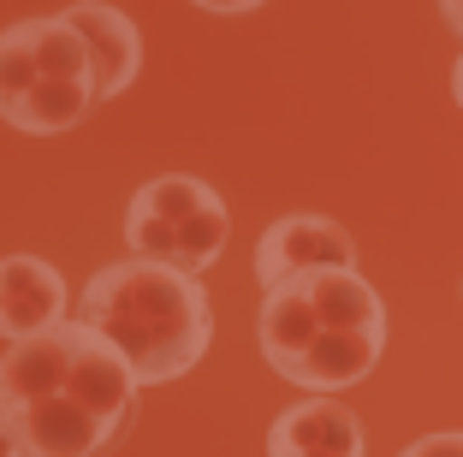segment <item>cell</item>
I'll list each match as a JSON object with an SVG mask.
<instances>
[{
    "label": "cell",
    "instance_id": "6da1fadb",
    "mask_svg": "<svg viewBox=\"0 0 463 457\" xmlns=\"http://www.w3.org/2000/svg\"><path fill=\"white\" fill-rule=\"evenodd\" d=\"M0 410L24 457H101L125 440L137 380L90 321L66 315L0 357Z\"/></svg>",
    "mask_w": 463,
    "mask_h": 457
},
{
    "label": "cell",
    "instance_id": "7a4b0ae2",
    "mask_svg": "<svg viewBox=\"0 0 463 457\" xmlns=\"http://www.w3.org/2000/svg\"><path fill=\"white\" fill-rule=\"evenodd\" d=\"M261 357L279 380L309 392H345L374 375L386 350V303L356 268H321L279 280L256 309Z\"/></svg>",
    "mask_w": 463,
    "mask_h": 457
},
{
    "label": "cell",
    "instance_id": "3957f363",
    "mask_svg": "<svg viewBox=\"0 0 463 457\" xmlns=\"http://www.w3.org/2000/svg\"><path fill=\"white\" fill-rule=\"evenodd\" d=\"M78 321H90L125 357L137 386H166L191 375L214 345V303L196 273L125 256L90 273L78 297Z\"/></svg>",
    "mask_w": 463,
    "mask_h": 457
},
{
    "label": "cell",
    "instance_id": "277c9868",
    "mask_svg": "<svg viewBox=\"0 0 463 457\" xmlns=\"http://www.w3.org/2000/svg\"><path fill=\"white\" fill-rule=\"evenodd\" d=\"M96 101H101L96 60H90L66 13L18 18L13 30H0V119L13 131L24 137L78 131Z\"/></svg>",
    "mask_w": 463,
    "mask_h": 457
},
{
    "label": "cell",
    "instance_id": "5b68a950",
    "mask_svg": "<svg viewBox=\"0 0 463 457\" xmlns=\"http://www.w3.org/2000/svg\"><path fill=\"white\" fill-rule=\"evenodd\" d=\"M226 238H232V214H226V202H220V190L191 178V173L149 178L131 196V208H125V243H131V256L161 262V268H178V273H196V280L226 256Z\"/></svg>",
    "mask_w": 463,
    "mask_h": 457
},
{
    "label": "cell",
    "instance_id": "8992f818",
    "mask_svg": "<svg viewBox=\"0 0 463 457\" xmlns=\"http://www.w3.org/2000/svg\"><path fill=\"white\" fill-rule=\"evenodd\" d=\"M321 268H356V243L333 214H286L256 238L261 291H273L279 280H298V273H321Z\"/></svg>",
    "mask_w": 463,
    "mask_h": 457
},
{
    "label": "cell",
    "instance_id": "52a82bcc",
    "mask_svg": "<svg viewBox=\"0 0 463 457\" xmlns=\"http://www.w3.org/2000/svg\"><path fill=\"white\" fill-rule=\"evenodd\" d=\"M66 280L42 256H0V338H36L66 321Z\"/></svg>",
    "mask_w": 463,
    "mask_h": 457
},
{
    "label": "cell",
    "instance_id": "ba28073f",
    "mask_svg": "<svg viewBox=\"0 0 463 457\" xmlns=\"http://www.w3.org/2000/svg\"><path fill=\"white\" fill-rule=\"evenodd\" d=\"M268 457H363V422L333 392L298 398L268 428Z\"/></svg>",
    "mask_w": 463,
    "mask_h": 457
},
{
    "label": "cell",
    "instance_id": "9c48e42d",
    "mask_svg": "<svg viewBox=\"0 0 463 457\" xmlns=\"http://www.w3.org/2000/svg\"><path fill=\"white\" fill-rule=\"evenodd\" d=\"M66 18L78 24L83 48H90V60H96L101 101L125 95V90H131V78L143 71V30H137L119 6H108V0H78V6H66Z\"/></svg>",
    "mask_w": 463,
    "mask_h": 457
},
{
    "label": "cell",
    "instance_id": "30bf717a",
    "mask_svg": "<svg viewBox=\"0 0 463 457\" xmlns=\"http://www.w3.org/2000/svg\"><path fill=\"white\" fill-rule=\"evenodd\" d=\"M398 457H463V433H422V440H410Z\"/></svg>",
    "mask_w": 463,
    "mask_h": 457
},
{
    "label": "cell",
    "instance_id": "8fae6325",
    "mask_svg": "<svg viewBox=\"0 0 463 457\" xmlns=\"http://www.w3.org/2000/svg\"><path fill=\"white\" fill-rule=\"evenodd\" d=\"M191 6H203V13H220V18H238V13H256L261 0H191Z\"/></svg>",
    "mask_w": 463,
    "mask_h": 457
},
{
    "label": "cell",
    "instance_id": "7c38bea8",
    "mask_svg": "<svg viewBox=\"0 0 463 457\" xmlns=\"http://www.w3.org/2000/svg\"><path fill=\"white\" fill-rule=\"evenodd\" d=\"M0 457H24V445H18L13 422H6V410H0Z\"/></svg>",
    "mask_w": 463,
    "mask_h": 457
},
{
    "label": "cell",
    "instance_id": "4fadbf2b",
    "mask_svg": "<svg viewBox=\"0 0 463 457\" xmlns=\"http://www.w3.org/2000/svg\"><path fill=\"white\" fill-rule=\"evenodd\" d=\"M439 18H446V24L458 30V42H463V0H439Z\"/></svg>",
    "mask_w": 463,
    "mask_h": 457
},
{
    "label": "cell",
    "instance_id": "5bb4252c",
    "mask_svg": "<svg viewBox=\"0 0 463 457\" xmlns=\"http://www.w3.org/2000/svg\"><path fill=\"white\" fill-rule=\"evenodd\" d=\"M451 95H458V108H463V54H458V66H451Z\"/></svg>",
    "mask_w": 463,
    "mask_h": 457
}]
</instances>
